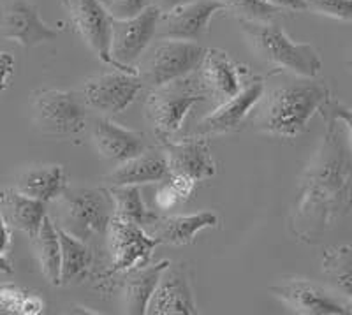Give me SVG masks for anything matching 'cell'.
<instances>
[{
	"mask_svg": "<svg viewBox=\"0 0 352 315\" xmlns=\"http://www.w3.org/2000/svg\"><path fill=\"white\" fill-rule=\"evenodd\" d=\"M324 138L300 178L289 229L300 241L319 243L333 224L352 210V143L347 127L322 116Z\"/></svg>",
	"mask_w": 352,
	"mask_h": 315,
	"instance_id": "obj_1",
	"label": "cell"
},
{
	"mask_svg": "<svg viewBox=\"0 0 352 315\" xmlns=\"http://www.w3.org/2000/svg\"><path fill=\"white\" fill-rule=\"evenodd\" d=\"M328 99L326 85L314 78L296 76L276 87L270 96H263L254 125L264 134L292 140L307 131L310 118L320 111Z\"/></svg>",
	"mask_w": 352,
	"mask_h": 315,
	"instance_id": "obj_2",
	"label": "cell"
},
{
	"mask_svg": "<svg viewBox=\"0 0 352 315\" xmlns=\"http://www.w3.org/2000/svg\"><path fill=\"white\" fill-rule=\"evenodd\" d=\"M241 32L259 58L300 78H316L322 67L319 52L308 43H294L275 21L240 20Z\"/></svg>",
	"mask_w": 352,
	"mask_h": 315,
	"instance_id": "obj_3",
	"label": "cell"
},
{
	"mask_svg": "<svg viewBox=\"0 0 352 315\" xmlns=\"http://www.w3.org/2000/svg\"><path fill=\"white\" fill-rule=\"evenodd\" d=\"M53 222L69 235L88 241L108 235L109 222L115 215V204L109 188L65 187L55 201Z\"/></svg>",
	"mask_w": 352,
	"mask_h": 315,
	"instance_id": "obj_4",
	"label": "cell"
},
{
	"mask_svg": "<svg viewBox=\"0 0 352 315\" xmlns=\"http://www.w3.org/2000/svg\"><path fill=\"white\" fill-rule=\"evenodd\" d=\"M208 92L201 80L180 78L157 88H150L144 109L152 124L155 138L162 143L175 136L184 125L187 113L194 104L206 100Z\"/></svg>",
	"mask_w": 352,
	"mask_h": 315,
	"instance_id": "obj_5",
	"label": "cell"
},
{
	"mask_svg": "<svg viewBox=\"0 0 352 315\" xmlns=\"http://www.w3.org/2000/svg\"><path fill=\"white\" fill-rule=\"evenodd\" d=\"M144 53V62L138 67V72L144 87L157 88L188 76L201 67L206 48L196 41L159 39L150 44Z\"/></svg>",
	"mask_w": 352,
	"mask_h": 315,
	"instance_id": "obj_6",
	"label": "cell"
},
{
	"mask_svg": "<svg viewBox=\"0 0 352 315\" xmlns=\"http://www.w3.org/2000/svg\"><path fill=\"white\" fill-rule=\"evenodd\" d=\"M34 122L44 136L67 140L78 136L87 125V104L81 94L41 88L32 94Z\"/></svg>",
	"mask_w": 352,
	"mask_h": 315,
	"instance_id": "obj_7",
	"label": "cell"
},
{
	"mask_svg": "<svg viewBox=\"0 0 352 315\" xmlns=\"http://www.w3.org/2000/svg\"><path fill=\"white\" fill-rule=\"evenodd\" d=\"M157 245H160L159 239L153 238L143 226L113 215L108 228V247L111 264H109L108 272L102 275V280L109 282L129 270L148 264Z\"/></svg>",
	"mask_w": 352,
	"mask_h": 315,
	"instance_id": "obj_8",
	"label": "cell"
},
{
	"mask_svg": "<svg viewBox=\"0 0 352 315\" xmlns=\"http://www.w3.org/2000/svg\"><path fill=\"white\" fill-rule=\"evenodd\" d=\"M160 14V9L152 4L138 17L129 20H113L109 52L115 60V69L140 74L136 62L157 37Z\"/></svg>",
	"mask_w": 352,
	"mask_h": 315,
	"instance_id": "obj_9",
	"label": "cell"
},
{
	"mask_svg": "<svg viewBox=\"0 0 352 315\" xmlns=\"http://www.w3.org/2000/svg\"><path fill=\"white\" fill-rule=\"evenodd\" d=\"M143 87L140 74L115 69L85 81L81 97L87 108L102 115H116L134 102Z\"/></svg>",
	"mask_w": 352,
	"mask_h": 315,
	"instance_id": "obj_10",
	"label": "cell"
},
{
	"mask_svg": "<svg viewBox=\"0 0 352 315\" xmlns=\"http://www.w3.org/2000/svg\"><path fill=\"white\" fill-rule=\"evenodd\" d=\"M65 11L69 14L72 27L78 36L83 39L94 55L115 67V60L111 58V32L113 18L100 0H62Z\"/></svg>",
	"mask_w": 352,
	"mask_h": 315,
	"instance_id": "obj_11",
	"label": "cell"
},
{
	"mask_svg": "<svg viewBox=\"0 0 352 315\" xmlns=\"http://www.w3.org/2000/svg\"><path fill=\"white\" fill-rule=\"evenodd\" d=\"M0 36L16 41L23 48H36L55 41L60 30L44 23L36 6L28 0H9L0 9Z\"/></svg>",
	"mask_w": 352,
	"mask_h": 315,
	"instance_id": "obj_12",
	"label": "cell"
},
{
	"mask_svg": "<svg viewBox=\"0 0 352 315\" xmlns=\"http://www.w3.org/2000/svg\"><path fill=\"white\" fill-rule=\"evenodd\" d=\"M220 11H224V6L219 0H194L190 4L162 12L159 28H157V37L197 43L208 32L213 14Z\"/></svg>",
	"mask_w": 352,
	"mask_h": 315,
	"instance_id": "obj_13",
	"label": "cell"
},
{
	"mask_svg": "<svg viewBox=\"0 0 352 315\" xmlns=\"http://www.w3.org/2000/svg\"><path fill=\"white\" fill-rule=\"evenodd\" d=\"M150 315H196L192 287L185 263H169L148 303Z\"/></svg>",
	"mask_w": 352,
	"mask_h": 315,
	"instance_id": "obj_14",
	"label": "cell"
},
{
	"mask_svg": "<svg viewBox=\"0 0 352 315\" xmlns=\"http://www.w3.org/2000/svg\"><path fill=\"white\" fill-rule=\"evenodd\" d=\"M264 90H266V85L261 78L245 85L240 94L219 104L215 111L201 120L196 127L197 136H219V134L236 131L248 113L252 111L254 106L261 102Z\"/></svg>",
	"mask_w": 352,
	"mask_h": 315,
	"instance_id": "obj_15",
	"label": "cell"
},
{
	"mask_svg": "<svg viewBox=\"0 0 352 315\" xmlns=\"http://www.w3.org/2000/svg\"><path fill=\"white\" fill-rule=\"evenodd\" d=\"M92 140L100 159L111 166H120L150 146L143 132L125 129L108 118L94 122Z\"/></svg>",
	"mask_w": 352,
	"mask_h": 315,
	"instance_id": "obj_16",
	"label": "cell"
},
{
	"mask_svg": "<svg viewBox=\"0 0 352 315\" xmlns=\"http://www.w3.org/2000/svg\"><path fill=\"white\" fill-rule=\"evenodd\" d=\"M162 150L169 162V171L173 175H184L201 182L215 176L217 166L210 153L208 143L204 138L196 136L188 140L162 141Z\"/></svg>",
	"mask_w": 352,
	"mask_h": 315,
	"instance_id": "obj_17",
	"label": "cell"
},
{
	"mask_svg": "<svg viewBox=\"0 0 352 315\" xmlns=\"http://www.w3.org/2000/svg\"><path fill=\"white\" fill-rule=\"evenodd\" d=\"M273 296L282 299L294 312L308 315H342L349 314L347 307L340 305L324 289L308 280H287L270 287Z\"/></svg>",
	"mask_w": 352,
	"mask_h": 315,
	"instance_id": "obj_18",
	"label": "cell"
},
{
	"mask_svg": "<svg viewBox=\"0 0 352 315\" xmlns=\"http://www.w3.org/2000/svg\"><path fill=\"white\" fill-rule=\"evenodd\" d=\"M171 175L169 162L162 146H148L140 155L127 162L115 166L111 173L104 176L108 185H143L164 182Z\"/></svg>",
	"mask_w": 352,
	"mask_h": 315,
	"instance_id": "obj_19",
	"label": "cell"
},
{
	"mask_svg": "<svg viewBox=\"0 0 352 315\" xmlns=\"http://www.w3.org/2000/svg\"><path fill=\"white\" fill-rule=\"evenodd\" d=\"M222 50L210 48L201 64V83L204 85L208 96H213L217 102L222 104L241 92V71Z\"/></svg>",
	"mask_w": 352,
	"mask_h": 315,
	"instance_id": "obj_20",
	"label": "cell"
},
{
	"mask_svg": "<svg viewBox=\"0 0 352 315\" xmlns=\"http://www.w3.org/2000/svg\"><path fill=\"white\" fill-rule=\"evenodd\" d=\"M171 261L162 259L155 264H144L122 273V296L125 314L144 315L155 292L159 280Z\"/></svg>",
	"mask_w": 352,
	"mask_h": 315,
	"instance_id": "obj_21",
	"label": "cell"
},
{
	"mask_svg": "<svg viewBox=\"0 0 352 315\" xmlns=\"http://www.w3.org/2000/svg\"><path fill=\"white\" fill-rule=\"evenodd\" d=\"M46 204L44 201L28 197L16 188L0 187V210L12 229L25 232L28 238H36L43 220L46 219Z\"/></svg>",
	"mask_w": 352,
	"mask_h": 315,
	"instance_id": "obj_22",
	"label": "cell"
},
{
	"mask_svg": "<svg viewBox=\"0 0 352 315\" xmlns=\"http://www.w3.org/2000/svg\"><path fill=\"white\" fill-rule=\"evenodd\" d=\"M219 217L213 212H199L192 215L157 217L155 222L146 231L160 243L190 245L194 236L206 228H215Z\"/></svg>",
	"mask_w": 352,
	"mask_h": 315,
	"instance_id": "obj_23",
	"label": "cell"
},
{
	"mask_svg": "<svg viewBox=\"0 0 352 315\" xmlns=\"http://www.w3.org/2000/svg\"><path fill=\"white\" fill-rule=\"evenodd\" d=\"M67 187V175L62 166H32L16 176L14 188L34 199L53 203Z\"/></svg>",
	"mask_w": 352,
	"mask_h": 315,
	"instance_id": "obj_24",
	"label": "cell"
},
{
	"mask_svg": "<svg viewBox=\"0 0 352 315\" xmlns=\"http://www.w3.org/2000/svg\"><path fill=\"white\" fill-rule=\"evenodd\" d=\"M56 226V224H55ZM58 238H60L62 263H60V285L81 282L87 279L90 268L94 263V252L88 247L87 241L69 235L62 228H58Z\"/></svg>",
	"mask_w": 352,
	"mask_h": 315,
	"instance_id": "obj_25",
	"label": "cell"
},
{
	"mask_svg": "<svg viewBox=\"0 0 352 315\" xmlns=\"http://www.w3.org/2000/svg\"><path fill=\"white\" fill-rule=\"evenodd\" d=\"M34 247H36L43 275L48 279L52 285H60V238H58V229L50 215H46V219L43 220V226L34 238Z\"/></svg>",
	"mask_w": 352,
	"mask_h": 315,
	"instance_id": "obj_26",
	"label": "cell"
},
{
	"mask_svg": "<svg viewBox=\"0 0 352 315\" xmlns=\"http://www.w3.org/2000/svg\"><path fill=\"white\" fill-rule=\"evenodd\" d=\"M109 194L115 204V215L122 219L132 220L143 226L144 229H148L159 217L153 210L146 208L138 185H111Z\"/></svg>",
	"mask_w": 352,
	"mask_h": 315,
	"instance_id": "obj_27",
	"label": "cell"
},
{
	"mask_svg": "<svg viewBox=\"0 0 352 315\" xmlns=\"http://www.w3.org/2000/svg\"><path fill=\"white\" fill-rule=\"evenodd\" d=\"M322 270L336 289L352 299V248L347 245L328 248L322 257Z\"/></svg>",
	"mask_w": 352,
	"mask_h": 315,
	"instance_id": "obj_28",
	"label": "cell"
},
{
	"mask_svg": "<svg viewBox=\"0 0 352 315\" xmlns=\"http://www.w3.org/2000/svg\"><path fill=\"white\" fill-rule=\"evenodd\" d=\"M0 308L11 314L36 315L44 310V301L37 294L12 285L0 283Z\"/></svg>",
	"mask_w": 352,
	"mask_h": 315,
	"instance_id": "obj_29",
	"label": "cell"
},
{
	"mask_svg": "<svg viewBox=\"0 0 352 315\" xmlns=\"http://www.w3.org/2000/svg\"><path fill=\"white\" fill-rule=\"evenodd\" d=\"M224 9L238 17V20L247 21H273L276 14H280L284 9L268 4L264 0H219Z\"/></svg>",
	"mask_w": 352,
	"mask_h": 315,
	"instance_id": "obj_30",
	"label": "cell"
},
{
	"mask_svg": "<svg viewBox=\"0 0 352 315\" xmlns=\"http://www.w3.org/2000/svg\"><path fill=\"white\" fill-rule=\"evenodd\" d=\"M307 11L342 21H352V0H305Z\"/></svg>",
	"mask_w": 352,
	"mask_h": 315,
	"instance_id": "obj_31",
	"label": "cell"
},
{
	"mask_svg": "<svg viewBox=\"0 0 352 315\" xmlns=\"http://www.w3.org/2000/svg\"><path fill=\"white\" fill-rule=\"evenodd\" d=\"M100 2L106 8V11L111 14L113 20L134 18L153 4V0H100Z\"/></svg>",
	"mask_w": 352,
	"mask_h": 315,
	"instance_id": "obj_32",
	"label": "cell"
},
{
	"mask_svg": "<svg viewBox=\"0 0 352 315\" xmlns=\"http://www.w3.org/2000/svg\"><path fill=\"white\" fill-rule=\"evenodd\" d=\"M11 226L0 210V275H11Z\"/></svg>",
	"mask_w": 352,
	"mask_h": 315,
	"instance_id": "obj_33",
	"label": "cell"
},
{
	"mask_svg": "<svg viewBox=\"0 0 352 315\" xmlns=\"http://www.w3.org/2000/svg\"><path fill=\"white\" fill-rule=\"evenodd\" d=\"M320 113H322V116H335V118H338L340 122H344L352 143V109L351 108H347V106H344V104H340L338 100L329 97V99L326 100L324 106L320 108Z\"/></svg>",
	"mask_w": 352,
	"mask_h": 315,
	"instance_id": "obj_34",
	"label": "cell"
},
{
	"mask_svg": "<svg viewBox=\"0 0 352 315\" xmlns=\"http://www.w3.org/2000/svg\"><path fill=\"white\" fill-rule=\"evenodd\" d=\"M166 182H168L169 185H171L173 188H175V192L178 194V197H180V201H187L188 197L192 196L194 194V187H196V180L188 178V176H184V175H169L168 178H166Z\"/></svg>",
	"mask_w": 352,
	"mask_h": 315,
	"instance_id": "obj_35",
	"label": "cell"
},
{
	"mask_svg": "<svg viewBox=\"0 0 352 315\" xmlns=\"http://www.w3.org/2000/svg\"><path fill=\"white\" fill-rule=\"evenodd\" d=\"M153 203H155L157 210H169V208H173L175 204L180 203V197H178V194L175 192V188L164 180L159 191H157L155 201H153Z\"/></svg>",
	"mask_w": 352,
	"mask_h": 315,
	"instance_id": "obj_36",
	"label": "cell"
},
{
	"mask_svg": "<svg viewBox=\"0 0 352 315\" xmlns=\"http://www.w3.org/2000/svg\"><path fill=\"white\" fill-rule=\"evenodd\" d=\"M12 72H14V58H12V55L8 52H0V94L8 88Z\"/></svg>",
	"mask_w": 352,
	"mask_h": 315,
	"instance_id": "obj_37",
	"label": "cell"
},
{
	"mask_svg": "<svg viewBox=\"0 0 352 315\" xmlns=\"http://www.w3.org/2000/svg\"><path fill=\"white\" fill-rule=\"evenodd\" d=\"M264 2L276 6V8L284 9V11L285 9H289V11H307L305 0H264Z\"/></svg>",
	"mask_w": 352,
	"mask_h": 315,
	"instance_id": "obj_38",
	"label": "cell"
},
{
	"mask_svg": "<svg viewBox=\"0 0 352 315\" xmlns=\"http://www.w3.org/2000/svg\"><path fill=\"white\" fill-rule=\"evenodd\" d=\"M194 0H153V6L160 9V12H168L173 11V9L180 8V6L190 4Z\"/></svg>",
	"mask_w": 352,
	"mask_h": 315,
	"instance_id": "obj_39",
	"label": "cell"
}]
</instances>
